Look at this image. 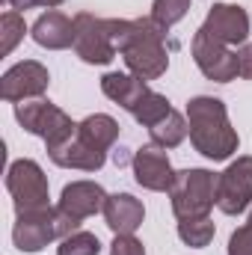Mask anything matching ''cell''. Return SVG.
<instances>
[{
  "label": "cell",
  "instance_id": "cell-1",
  "mask_svg": "<svg viewBox=\"0 0 252 255\" xmlns=\"http://www.w3.org/2000/svg\"><path fill=\"white\" fill-rule=\"evenodd\" d=\"M113 45L122 54L127 71L139 80H157L169 68L166 51V27H160L151 15L148 18H110Z\"/></svg>",
  "mask_w": 252,
  "mask_h": 255
},
{
  "label": "cell",
  "instance_id": "cell-2",
  "mask_svg": "<svg viewBox=\"0 0 252 255\" xmlns=\"http://www.w3.org/2000/svg\"><path fill=\"white\" fill-rule=\"evenodd\" d=\"M187 125H190V142L199 154L208 160H229L241 136L229 122V110L220 98L214 95H196L187 101Z\"/></svg>",
  "mask_w": 252,
  "mask_h": 255
},
{
  "label": "cell",
  "instance_id": "cell-3",
  "mask_svg": "<svg viewBox=\"0 0 252 255\" xmlns=\"http://www.w3.org/2000/svg\"><path fill=\"white\" fill-rule=\"evenodd\" d=\"M217 181L220 175L202 166H190L175 172V181L169 187V205L175 220H190V217H211L217 205Z\"/></svg>",
  "mask_w": 252,
  "mask_h": 255
},
{
  "label": "cell",
  "instance_id": "cell-4",
  "mask_svg": "<svg viewBox=\"0 0 252 255\" xmlns=\"http://www.w3.org/2000/svg\"><path fill=\"white\" fill-rule=\"evenodd\" d=\"M15 119H18V125L24 128L27 133L42 136L48 148L51 145H60L63 139H68L77 130V122L65 110H60L57 104H51L48 98L18 101L15 104Z\"/></svg>",
  "mask_w": 252,
  "mask_h": 255
},
{
  "label": "cell",
  "instance_id": "cell-5",
  "mask_svg": "<svg viewBox=\"0 0 252 255\" xmlns=\"http://www.w3.org/2000/svg\"><path fill=\"white\" fill-rule=\"evenodd\" d=\"M6 190L12 196V205H15V214H24V211H39V208H48L51 202V187H48V175L42 172V166L30 157H21L15 160L9 169H6Z\"/></svg>",
  "mask_w": 252,
  "mask_h": 255
},
{
  "label": "cell",
  "instance_id": "cell-6",
  "mask_svg": "<svg viewBox=\"0 0 252 255\" xmlns=\"http://www.w3.org/2000/svg\"><path fill=\"white\" fill-rule=\"evenodd\" d=\"M74 54L89 65H107L116 60V45L110 33V18H98L92 12L74 15Z\"/></svg>",
  "mask_w": 252,
  "mask_h": 255
},
{
  "label": "cell",
  "instance_id": "cell-7",
  "mask_svg": "<svg viewBox=\"0 0 252 255\" xmlns=\"http://www.w3.org/2000/svg\"><path fill=\"white\" fill-rule=\"evenodd\" d=\"M54 241H63L60 220H57V205L18 214V220L12 226V244L21 253H42Z\"/></svg>",
  "mask_w": 252,
  "mask_h": 255
},
{
  "label": "cell",
  "instance_id": "cell-8",
  "mask_svg": "<svg viewBox=\"0 0 252 255\" xmlns=\"http://www.w3.org/2000/svg\"><path fill=\"white\" fill-rule=\"evenodd\" d=\"M252 205V154L232 160L217 181V208L226 217H238Z\"/></svg>",
  "mask_w": 252,
  "mask_h": 255
},
{
  "label": "cell",
  "instance_id": "cell-9",
  "mask_svg": "<svg viewBox=\"0 0 252 255\" xmlns=\"http://www.w3.org/2000/svg\"><path fill=\"white\" fill-rule=\"evenodd\" d=\"M190 54H193V63L199 65V71L214 83H229L238 77V51L211 39L202 27L193 33Z\"/></svg>",
  "mask_w": 252,
  "mask_h": 255
},
{
  "label": "cell",
  "instance_id": "cell-10",
  "mask_svg": "<svg viewBox=\"0 0 252 255\" xmlns=\"http://www.w3.org/2000/svg\"><path fill=\"white\" fill-rule=\"evenodd\" d=\"M51 86V74L39 60H21L12 68H6V74L0 77V98L9 104L18 101H30V98H42Z\"/></svg>",
  "mask_w": 252,
  "mask_h": 255
},
{
  "label": "cell",
  "instance_id": "cell-11",
  "mask_svg": "<svg viewBox=\"0 0 252 255\" xmlns=\"http://www.w3.org/2000/svg\"><path fill=\"white\" fill-rule=\"evenodd\" d=\"M130 169H133L136 184L151 193H169L172 181H175V169L169 163V154H166V148H157V145L136 148L130 157Z\"/></svg>",
  "mask_w": 252,
  "mask_h": 255
},
{
  "label": "cell",
  "instance_id": "cell-12",
  "mask_svg": "<svg viewBox=\"0 0 252 255\" xmlns=\"http://www.w3.org/2000/svg\"><path fill=\"white\" fill-rule=\"evenodd\" d=\"M202 30L211 39H217V42H223L229 48L232 45H247V39H250V15L238 3H214L208 9V18H205Z\"/></svg>",
  "mask_w": 252,
  "mask_h": 255
},
{
  "label": "cell",
  "instance_id": "cell-13",
  "mask_svg": "<svg viewBox=\"0 0 252 255\" xmlns=\"http://www.w3.org/2000/svg\"><path fill=\"white\" fill-rule=\"evenodd\" d=\"M48 157L57 166H63V169H80V172H98L107 163V151L89 145L77 130L68 139H63L60 145H51L48 148Z\"/></svg>",
  "mask_w": 252,
  "mask_h": 255
},
{
  "label": "cell",
  "instance_id": "cell-14",
  "mask_svg": "<svg viewBox=\"0 0 252 255\" xmlns=\"http://www.w3.org/2000/svg\"><path fill=\"white\" fill-rule=\"evenodd\" d=\"M57 205L83 223L86 217L104 214V205H107V190H104L98 181H86V178H80V181L65 184L63 193H60V202H57Z\"/></svg>",
  "mask_w": 252,
  "mask_h": 255
},
{
  "label": "cell",
  "instance_id": "cell-15",
  "mask_svg": "<svg viewBox=\"0 0 252 255\" xmlns=\"http://www.w3.org/2000/svg\"><path fill=\"white\" fill-rule=\"evenodd\" d=\"M30 36L39 48L65 51L74 45V18H68L60 9H48L36 18V24L30 27Z\"/></svg>",
  "mask_w": 252,
  "mask_h": 255
},
{
  "label": "cell",
  "instance_id": "cell-16",
  "mask_svg": "<svg viewBox=\"0 0 252 255\" xmlns=\"http://www.w3.org/2000/svg\"><path fill=\"white\" fill-rule=\"evenodd\" d=\"M104 220H107V229L113 235H133L145 220V208L130 193H113V196H107Z\"/></svg>",
  "mask_w": 252,
  "mask_h": 255
},
{
  "label": "cell",
  "instance_id": "cell-17",
  "mask_svg": "<svg viewBox=\"0 0 252 255\" xmlns=\"http://www.w3.org/2000/svg\"><path fill=\"white\" fill-rule=\"evenodd\" d=\"M101 92L113 101V104H119L122 110L127 113H133V107L151 92L148 89V83L145 80H139L136 74H130V71H107L104 77H101Z\"/></svg>",
  "mask_w": 252,
  "mask_h": 255
},
{
  "label": "cell",
  "instance_id": "cell-18",
  "mask_svg": "<svg viewBox=\"0 0 252 255\" xmlns=\"http://www.w3.org/2000/svg\"><path fill=\"white\" fill-rule=\"evenodd\" d=\"M77 133H80L89 145H95V148H101V151H110L113 142L119 139V122H116L113 116H107V113H92V116H86L83 122H77Z\"/></svg>",
  "mask_w": 252,
  "mask_h": 255
},
{
  "label": "cell",
  "instance_id": "cell-19",
  "mask_svg": "<svg viewBox=\"0 0 252 255\" xmlns=\"http://www.w3.org/2000/svg\"><path fill=\"white\" fill-rule=\"evenodd\" d=\"M190 125H187V116H181L178 110H169L157 125L148 128V136H151V145L157 148H175L187 139Z\"/></svg>",
  "mask_w": 252,
  "mask_h": 255
},
{
  "label": "cell",
  "instance_id": "cell-20",
  "mask_svg": "<svg viewBox=\"0 0 252 255\" xmlns=\"http://www.w3.org/2000/svg\"><path fill=\"white\" fill-rule=\"evenodd\" d=\"M217 235V226L211 217H190V220H178V238L187 244L190 250H205Z\"/></svg>",
  "mask_w": 252,
  "mask_h": 255
},
{
  "label": "cell",
  "instance_id": "cell-21",
  "mask_svg": "<svg viewBox=\"0 0 252 255\" xmlns=\"http://www.w3.org/2000/svg\"><path fill=\"white\" fill-rule=\"evenodd\" d=\"M169 110H172V104L166 101V95H160V92H154V89H151V92H148L136 107H133V113H130V116H133L142 128H151V125H157Z\"/></svg>",
  "mask_w": 252,
  "mask_h": 255
},
{
  "label": "cell",
  "instance_id": "cell-22",
  "mask_svg": "<svg viewBox=\"0 0 252 255\" xmlns=\"http://www.w3.org/2000/svg\"><path fill=\"white\" fill-rule=\"evenodd\" d=\"M24 33H27V21H24V15L15 12V9L3 12V15H0V54L9 57V54L15 51V45L24 39Z\"/></svg>",
  "mask_w": 252,
  "mask_h": 255
},
{
  "label": "cell",
  "instance_id": "cell-23",
  "mask_svg": "<svg viewBox=\"0 0 252 255\" xmlns=\"http://www.w3.org/2000/svg\"><path fill=\"white\" fill-rule=\"evenodd\" d=\"M57 255H101V241H98V235L80 229V232H74V235L60 241Z\"/></svg>",
  "mask_w": 252,
  "mask_h": 255
},
{
  "label": "cell",
  "instance_id": "cell-24",
  "mask_svg": "<svg viewBox=\"0 0 252 255\" xmlns=\"http://www.w3.org/2000/svg\"><path fill=\"white\" fill-rule=\"evenodd\" d=\"M190 3L193 0H154L151 3V18L160 24V27H175L184 15L190 12Z\"/></svg>",
  "mask_w": 252,
  "mask_h": 255
},
{
  "label": "cell",
  "instance_id": "cell-25",
  "mask_svg": "<svg viewBox=\"0 0 252 255\" xmlns=\"http://www.w3.org/2000/svg\"><path fill=\"white\" fill-rule=\"evenodd\" d=\"M229 255H252V211H250V217H247V223L232 232V238H229Z\"/></svg>",
  "mask_w": 252,
  "mask_h": 255
},
{
  "label": "cell",
  "instance_id": "cell-26",
  "mask_svg": "<svg viewBox=\"0 0 252 255\" xmlns=\"http://www.w3.org/2000/svg\"><path fill=\"white\" fill-rule=\"evenodd\" d=\"M110 255H145V247L133 235H116L110 244Z\"/></svg>",
  "mask_w": 252,
  "mask_h": 255
},
{
  "label": "cell",
  "instance_id": "cell-27",
  "mask_svg": "<svg viewBox=\"0 0 252 255\" xmlns=\"http://www.w3.org/2000/svg\"><path fill=\"white\" fill-rule=\"evenodd\" d=\"M238 77L252 80V42L241 45V51H238Z\"/></svg>",
  "mask_w": 252,
  "mask_h": 255
},
{
  "label": "cell",
  "instance_id": "cell-28",
  "mask_svg": "<svg viewBox=\"0 0 252 255\" xmlns=\"http://www.w3.org/2000/svg\"><path fill=\"white\" fill-rule=\"evenodd\" d=\"M15 12H27V9H33V6H39V0H6Z\"/></svg>",
  "mask_w": 252,
  "mask_h": 255
},
{
  "label": "cell",
  "instance_id": "cell-29",
  "mask_svg": "<svg viewBox=\"0 0 252 255\" xmlns=\"http://www.w3.org/2000/svg\"><path fill=\"white\" fill-rule=\"evenodd\" d=\"M65 0H39V6H45V9H57V6H63Z\"/></svg>",
  "mask_w": 252,
  "mask_h": 255
}]
</instances>
